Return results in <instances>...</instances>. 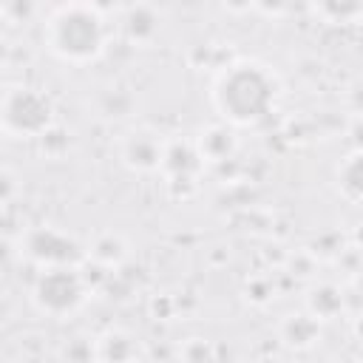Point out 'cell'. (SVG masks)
Masks as SVG:
<instances>
[{"label":"cell","instance_id":"6da1fadb","mask_svg":"<svg viewBox=\"0 0 363 363\" xmlns=\"http://www.w3.org/2000/svg\"><path fill=\"white\" fill-rule=\"evenodd\" d=\"M210 99L224 122L241 128L258 125L269 119L278 105V79L267 65L238 60L216 77Z\"/></svg>","mask_w":363,"mask_h":363},{"label":"cell","instance_id":"7a4b0ae2","mask_svg":"<svg viewBox=\"0 0 363 363\" xmlns=\"http://www.w3.org/2000/svg\"><path fill=\"white\" fill-rule=\"evenodd\" d=\"M43 43L57 60L68 65H88L99 60L108 45L105 14L94 3H65L45 17Z\"/></svg>","mask_w":363,"mask_h":363},{"label":"cell","instance_id":"3957f363","mask_svg":"<svg viewBox=\"0 0 363 363\" xmlns=\"http://www.w3.org/2000/svg\"><path fill=\"white\" fill-rule=\"evenodd\" d=\"M0 128L14 139H43L54 128V102L37 85H9L0 91Z\"/></svg>","mask_w":363,"mask_h":363},{"label":"cell","instance_id":"277c9868","mask_svg":"<svg viewBox=\"0 0 363 363\" xmlns=\"http://www.w3.org/2000/svg\"><path fill=\"white\" fill-rule=\"evenodd\" d=\"M88 298V281L79 272V264L65 267H40V275L31 284V303L48 318L74 315Z\"/></svg>","mask_w":363,"mask_h":363},{"label":"cell","instance_id":"5b68a950","mask_svg":"<svg viewBox=\"0 0 363 363\" xmlns=\"http://www.w3.org/2000/svg\"><path fill=\"white\" fill-rule=\"evenodd\" d=\"M23 255L34 261L37 267H65V264H82L85 252L79 241L68 233H60L57 227H31L26 230L23 241Z\"/></svg>","mask_w":363,"mask_h":363},{"label":"cell","instance_id":"8992f818","mask_svg":"<svg viewBox=\"0 0 363 363\" xmlns=\"http://www.w3.org/2000/svg\"><path fill=\"white\" fill-rule=\"evenodd\" d=\"M164 139L150 130V128H136L128 130L119 142V159L125 162V167H130L133 173H159L162 162H164Z\"/></svg>","mask_w":363,"mask_h":363},{"label":"cell","instance_id":"52a82bcc","mask_svg":"<svg viewBox=\"0 0 363 363\" xmlns=\"http://www.w3.org/2000/svg\"><path fill=\"white\" fill-rule=\"evenodd\" d=\"M193 147H196L201 164H204V162L218 164V162H227V159L235 153L238 139H235V133H233L227 125H207V128L199 130Z\"/></svg>","mask_w":363,"mask_h":363},{"label":"cell","instance_id":"ba28073f","mask_svg":"<svg viewBox=\"0 0 363 363\" xmlns=\"http://www.w3.org/2000/svg\"><path fill=\"white\" fill-rule=\"evenodd\" d=\"M278 335H281V340L286 346L306 349V346H312L320 337V326H318V318H312L309 312H292V315H286L281 320Z\"/></svg>","mask_w":363,"mask_h":363},{"label":"cell","instance_id":"9c48e42d","mask_svg":"<svg viewBox=\"0 0 363 363\" xmlns=\"http://www.w3.org/2000/svg\"><path fill=\"white\" fill-rule=\"evenodd\" d=\"M122 28H125V37H128L130 43L145 45V43L156 40V34H159V28H162V20H159V14H156L150 6H133V9L125 14Z\"/></svg>","mask_w":363,"mask_h":363},{"label":"cell","instance_id":"30bf717a","mask_svg":"<svg viewBox=\"0 0 363 363\" xmlns=\"http://www.w3.org/2000/svg\"><path fill=\"white\" fill-rule=\"evenodd\" d=\"M94 357L96 360H130V357H139V343L122 329H108L105 335L96 337Z\"/></svg>","mask_w":363,"mask_h":363},{"label":"cell","instance_id":"8fae6325","mask_svg":"<svg viewBox=\"0 0 363 363\" xmlns=\"http://www.w3.org/2000/svg\"><path fill=\"white\" fill-rule=\"evenodd\" d=\"M312 9L329 26H354L363 14V0H312Z\"/></svg>","mask_w":363,"mask_h":363},{"label":"cell","instance_id":"7c38bea8","mask_svg":"<svg viewBox=\"0 0 363 363\" xmlns=\"http://www.w3.org/2000/svg\"><path fill=\"white\" fill-rule=\"evenodd\" d=\"M343 309V292L335 284H318L312 286L309 298H306V312L318 320H329Z\"/></svg>","mask_w":363,"mask_h":363},{"label":"cell","instance_id":"4fadbf2b","mask_svg":"<svg viewBox=\"0 0 363 363\" xmlns=\"http://www.w3.org/2000/svg\"><path fill=\"white\" fill-rule=\"evenodd\" d=\"M360 179H363V173H360V153L354 150L352 156H346L343 162H340V167H337V187H340V196L349 201V204H357L360 201Z\"/></svg>","mask_w":363,"mask_h":363},{"label":"cell","instance_id":"5bb4252c","mask_svg":"<svg viewBox=\"0 0 363 363\" xmlns=\"http://www.w3.org/2000/svg\"><path fill=\"white\" fill-rule=\"evenodd\" d=\"M125 244H122V238L119 235H113V233H108L105 238H99L96 244H94V250H91V258L94 261H99V264H105V267H113V264H119L122 258H125Z\"/></svg>","mask_w":363,"mask_h":363},{"label":"cell","instance_id":"9a60e30c","mask_svg":"<svg viewBox=\"0 0 363 363\" xmlns=\"http://www.w3.org/2000/svg\"><path fill=\"white\" fill-rule=\"evenodd\" d=\"M37 9H40L37 0H6V11H3V17L11 20L14 26H20V23H28V20L37 14Z\"/></svg>","mask_w":363,"mask_h":363},{"label":"cell","instance_id":"2e32d148","mask_svg":"<svg viewBox=\"0 0 363 363\" xmlns=\"http://www.w3.org/2000/svg\"><path fill=\"white\" fill-rule=\"evenodd\" d=\"M20 196V176L11 167L0 164V207H9Z\"/></svg>","mask_w":363,"mask_h":363},{"label":"cell","instance_id":"e0dca14e","mask_svg":"<svg viewBox=\"0 0 363 363\" xmlns=\"http://www.w3.org/2000/svg\"><path fill=\"white\" fill-rule=\"evenodd\" d=\"M252 9H258V11H264V14L278 17V14L286 9V0H252Z\"/></svg>","mask_w":363,"mask_h":363},{"label":"cell","instance_id":"ac0fdd59","mask_svg":"<svg viewBox=\"0 0 363 363\" xmlns=\"http://www.w3.org/2000/svg\"><path fill=\"white\" fill-rule=\"evenodd\" d=\"M3 11H6V0H0V17H3Z\"/></svg>","mask_w":363,"mask_h":363},{"label":"cell","instance_id":"d6986e66","mask_svg":"<svg viewBox=\"0 0 363 363\" xmlns=\"http://www.w3.org/2000/svg\"><path fill=\"white\" fill-rule=\"evenodd\" d=\"M3 136H6V133H3V128H0V145H3Z\"/></svg>","mask_w":363,"mask_h":363}]
</instances>
